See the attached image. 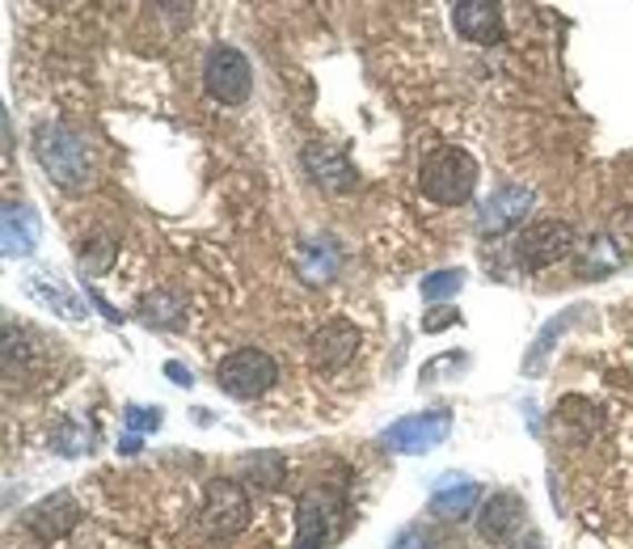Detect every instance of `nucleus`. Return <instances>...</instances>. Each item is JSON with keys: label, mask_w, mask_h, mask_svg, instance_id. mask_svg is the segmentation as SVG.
<instances>
[{"label": "nucleus", "mask_w": 633, "mask_h": 549, "mask_svg": "<svg viewBox=\"0 0 633 549\" xmlns=\"http://www.w3.org/2000/svg\"><path fill=\"white\" fill-rule=\"evenodd\" d=\"M274 380H279V363L274 356L258 351V347H241L215 363V385L220 393H229L232 401H253L262 393H271Z\"/></svg>", "instance_id": "obj_4"}, {"label": "nucleus", "mask_w": 633, "mask_h": 549, "mask_svg": "<svg viewBox=\"0 0 633 549\" xmlns=\"http://www.w3.org/2000/svg\"><path fill=\"white\" fill-rule=\"evenodd\" d=\"M621 267V250H616V241H612L609 232H600V237H591L587 250L579 253V274H591V279H600V274H609Z\"/></svg>", "instance_id": "obj_21"}, {"label": "nucleus", "mask_w": 633, "mask_h": 549, "mask_svg": "<svg viewBox=\"0 0 633 549\" xmlns=\"http://www.w3.org/2000/svg\"><path fill=\"white\" fill-rule=\"evenodd\" d=\"M304 173L313 178L321 190H334V194H342V190L355 187V166H351V157L342 152L338 144H321V140H313V144H304Z\"/></svg>", "instance_id": "obj_12"}, {"label": "nucleus", "mask_w": 633, "mask_h": 549, "mask_svg": "<svg viewBox=\"0 0 633 549\" xmlns=\"http://www.w3.org/2000/svg\"><path fill=\"white\" fill-rule=\"evenodd\" d=\"M452 26L461 39L490 47L503 39V9L490 0H461V4H452Z\"/></svg>", "instance_id": "obj_14"}, {"label": "nucleus", "mask_w": 633, "mask_h": 549, "mask_svg": "<svg viewBox=\"0 0 633 549\" xmlns=\"http://www.w3.org/2000/svg\"><path fill=\"white\" fill-rule=\"evenodd\" d=\"M34 157H39L42 173L60 190H84L89 187V144L77 127L47 119L34 127Z\"/></svg>", "instance_id": "obj_1"}, {"label": "nucleus", "mask_w": 633, "mask_h": 549, "mask_svg": "<svg viewBox=\"0 0 633 549\" xmlns=\"http://www.w3.org/2000/svg\"><path fill=\"white\" fill-rule=\"evenodd\" d=\"M203 89H208L215 102L241 106L245 98H250V89H253L250 60H245L237 47H229V42L211 47L208 60H203Z\"/></svg>", "instance_id": "obj_6"}, {"label": "nucleus", "mask_w": 633, "mask_h": 549, "mask_svg": "<svg viewBox=\"0 0 633 549\" xmlns=\"http://www.w3.org/2000/svg\"><path fill=\"white\" fill-rule=\"evenodd\" d=\"M524 520H528V503H524V495H515V490H494V495L478 507V532H482V541H490V546L515 541Z\"/></svg>", "instance_id": "obj_11"}, {"label": "nucleus", "mask_w": 633, "mask_h": 549, "mask_svg": "<svg viewBox=\"0 0 633 549\" xmlns=\"http://www.w3.org/2000/svg\"><path fill=\"white\" fill-rule=\"evenodd\" d=\"M478 178H482V169L464 148L443 144L435 152H426V161L419 169V190L440 208H461V203L473 199Z\"/></svg>", "instance_id": "obj_2"}, {"label": "nucleus", "mask_w": 633, "mask_h": 549, "mask_svg": "<svg viewBox=\"0 0 633 549\" xmlns=\"http://www.w3.org/2000/svg\"><path fill=\"white\" fill-rule=\"evenodd\" d=\"M515 549H520V546H515ZM528 549H549V546L541 541V537H536V532H532V537H528Z\"/></svg>", "instance_id": "obj_32"}, {"label": "nucleus", "mask_w": 633, "mask_h": 549, "mask_svg": "<svg viewBox=\"0 0 633 549\" xmlns=\"http://www.w3.org/2000/svg\"><path fill=\"white\" fill-rule=\"evenodd\" d=\"M570 253H574V229L562 224V220H536L515 237V267L528 274L545 271V267L562 262Z\"/></svg>", "instance_id": "obj_5"}, {"label": "nucleus", "mask_w": 633, "mask_h": 549, "mask_svg": "<svg viewBox=\"0 0 633 549\" xmlns=\"http://www.w3.org/2000/svg\"><path fill=\"white\" fill-rule=\"evenodd\" d=\"M114 258H119V246L110 241V237H98V241H89L81 250V271L84 274H105L114 267Z\"/></svg>", "instance_id": "obj_25"}, {"label": "nucleus", "mask_w": 633, "mask_h": 549, "mask_svg": "<svg viewBox=\"0 0 633 549\" xmlns=\"http://www.w3.org/2000/svg\"><path fill=\"white\" fill-rule=\"evenodd\" d=\"M300 274L309 279V283H330L338 274V250L330 241H321V246H304L300 250Z\"/></svg>", "instance_id": "obj_22"}, {"label": "nucleus", "mask_w": 633, "mask_h": 549, "mask_svg": "<svg viewBox=\"0 0 633 549\" xmlns=\"http://www.w3.org/2000/svg\"><path fill=\"white\" fill-rule=\"evenodd\" d=\"M26 292L34 296L42 309L68 317V321H81L84 317V300L72 292V283H63L56 271H34L30 279H26Z\"/></svg>", "instance_id": "obj_17"}, {"label": "nucleus", "mask_w": 633, "mask_h": 549, "mask_svg": "<svg viewBox=\"0 0 633 549\" xmlns=\"http://www.w3.org/2000/svg\"><path fill=\"white\" fill-rule=\"evenodd\" d=\"M77 520H81V507H77V499H72L68 490H56L51 499H42V503H34L30 511H26V525L34 528L42 541L63 537Z\"/></svg>", "instance_id": "obj_16"}, {"label": "nucleus", "mask_w": 633, "mask_h": 549, "mask_svg": "<svg viewBox=\"0 0 633 549\" xmlns=\"http://www.w3.org/2000/svg\"><path fill=\"white\" fill-rule=\"evenodd\" d=\"M456 321H461V313H456V309H448V305H440V309H431V313L422 317V335H440V330L456 326Z\"/></svg>", "instance_id": "obj_27"}, {"label": "nucleus", "mask_w": 633, "mask_h": 549, "mask_svg": "<svg viewBox=\"0 0 633 549\" xmlns=\"http://www.w3.org/2000/svg\"><path fill=\"white\" fill-rule=\"evenodd\" d=\"M250 525V495L241 482H229V478H215L208 482V495H203V528L211 537H232Z\"/></svg>", "instance_id": "obj_8"}, {"label": "nucleus", "mask_w": 633, "mask_h": 549, "mask_svg": "<svg viewBox=\"0 0 633 549\" xmlns=\"http://www.w3.org/2000/svg\"><path fill=\"white\" fill-rule=\"evenodd\" d=\"M389 549H431V537H426L419 525H410V528H401L398 537L389 541Z\"/></svg>", "instance_id": "obj_28"}, {"label": "nucleus", "mask_w": 633, "mask_h": 549, "mask_svg": "<svg viewBox=\"0 0 633 549\" xmlns=\"http://www.w3.org/2000/svg\"><path fill=\"white\" fill-rule=\"evenodd\" d=\"M536 203V190L524 187V182H511V187H499L482 208H478V232L482 237H503V232L520 229L524 216Z\"/></svg>", "instance_id": "obj_9"}, {"label": "nucleus", "mask_w": 633, "mask_h": 549, "mask_svg": "<svg viewBox=\"0 0 633 549\" xmlns=\"http://www.w3.org/2000/svg\"><path fill=\"white\" fill-rule=\"evenodd\" d=\"M165 410L161 406H123V422L131 436H144V431H161Z\"/></svg>", "instance_id": "obj_26"}, {"label": "nucleus", "mask_w": 633, "mask_h": 549, "mask_svg": "<svg viewBox=\"0 0 633 549\" xmlns=\"http://www.w3.org/2000/svg\"><path fill=\"white\" fill-rule=\"evenodd\" d=\"M359 351V326L346 321V317H334L325 326H316L313 338H309V363L316 372H338L346 368Z\"/></svg>", "instance_id": "obj_10"}, {"label": "nucleus", "mask_w": 633, "mask_h": 549, "mask_svg": "<svg viewBox=\"0 0 633 549\" xmlns=\"http://www.w3.org/2000/svg\"><path fill=\"white\" fill-rule=\"evenodd\" d=\"M42 216L30 203H4V220H0V246L4 258H30L39 250Z\"/></svg>", "instance_id": "obj_13"}, {"label": "nucleus", "mask_w": 633, "mask_h": 549, "mask_svg": "<svg viewBox=\"0 0 633 549\" xmlns=\"http://www.w3.org/2000/svg\"><path fill=\"white\" fill-rule=\"evenodd\" d=\"M140 317H144V326H152V330H178V326H187V300H182V292H173V288H157L152 296H144Z\"/></svg>", "instance_id": "obj_18"}, {"label": "nucleus", "mask_w": 633, "mask_h": 549, "mask_svg": "<svg viewBox=\"0 0 633 549\" xmlns=\"http://www.w3.org/2000/svg\"><path fill=\"white\" fill-rule=\"evenodd\" d=\"M165 377L173 380V385H182V389H190V385H194V372H190L187 363H178V359H169V363H165Z\"/></svg>", "instance_id": "obj_29"}, {"label": "nucleus", "mask_w": 633, "mask_h": 549, "mask_svg": "<svg viewBox=\"0 0 633 549\" xmlns=\"http://www.w3.org/2000/svg\"><path fill=\"white\" fill-rule=\"evenodd\" d=\"M464 279L469 274L461 271V267H448V271H431L426 279H422V300H448V296H456L464 288Z\"/></svg>", "instance_id": "obj_23"}, {"label": "nucleus", "mask_w": 633, "mask_h": 549, "mask_svg": "<svg viewBox=\"0 0 633 549\" xmlns=\"http://www.w3.org/2000/svg\"><path fill=\"white\" fill-rule=\"evenodd\" d=\"M56 448H60L63 457H81V452H89L93 448V431H89V422L81 419H68L56 431Z\"/></svg>", "instance_id": "obj_24"}, {"label": "nucleus", "mask_w": 633, "mask_h": 549, "mask_svg": "<svg viewBox=\"0 0 633 549\" xmlns=\"http://www.w3.org/2000/svg\"><path fill=\"white\" fill-rule=\"evenodd\" d=\"M342 495L334 486H309L295 503V541L292 549H325L342 532Z\"/></svg>", "instance_id": "obj_3"}, {"label": "nucleus", "mask_w": 633, "mask_h": 549, "mask_svg": "<svg viewBox=\"0 0 633 549\" xmlns=\"http://www.w3.org/2000/svg\"><path fill=\"white\" fill-rule=\"evenodd\" d=\"M452 436V415L448 410H422V415H405L384 431V443L398 452V457H419L440 448Z\"/></svg>", "instance_id": "obj_7"}, {"label": "nucleus", "mask_w": 633, "mask_h": 549, "mask_svg": "<svg viewBox=\"0 0 633 549\" xmlns=\"http://www.w3.org/2000/svg\"><path fill=\"white\" fill-rule=\"evenodd\" d=\"M478 499H482V486L473 482L469 473H443L431 486V511L440 520H464L478 507Z\"/></svg>", "instance_id": "obj_15"}, {"label": "nucleus", "mask_w": 633, "mask_h": 549, "mask_svg": "<svg viewBox=\"0 0 633 549\" xmlns=\"http://www.w3.org/2000/svg\"><path fill=\"white\" fill-rule=\"evenodd\" d=\"M119 452H123V457H135V452H140V436H127V440L119 443Z\"/></svg>", "instance_id": "obj_31"}, {"label": "nucleus", "mask_w": 633, "mask_h": 549, "mask_svg": "<svg viewBox=\"0 0 633 549\" xmlns=\"http://www.w3.org/2000/svg\"><path fill=\"white\" fill-rule=\"evenodd\" d=\"M241 473H245V482L258 486V490H279V486L288 482V457L283 452H253L241 461Z\"/></svg>", "instance_id": "obj_20"}, {"label": "nucleus", "mask_w": 633, "mask_h": 549, "mask_svg": "<svg viewBox=\"0 0 633 549\" xmlns=\"http://www.w3.org/2000/svg\"><path fill=\"white\" fill-rule=\"evenodd\" d=\"M89 300H93V305H98V313H102L105 321H110V326H123V313H119V309H114V305H110V300H105V296L89 292Z\"/></svg>", "instance_id": "obj_30"}, {"label": "nucleus", "mask_w": 633, "mask_h": 549, "mask_svg": "<svg viewBox=\"0 0 633 549\" xmlns=\"http://www.w3.org/2000/svg\"><path fill=\"white\" fill-rule=\"evenodd\" d=\"M579 313H583V305H570V309H562V313L549 317L545 330L536 335V342H532V351H528V356H524V372H528V377H536V372L545 368V359H549V351H553V342H557V338L566 335L570 326H574V317H579Z\"/></svg>", "instance_id": "obj_19"}]
</instances>
